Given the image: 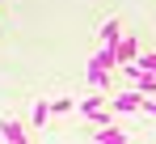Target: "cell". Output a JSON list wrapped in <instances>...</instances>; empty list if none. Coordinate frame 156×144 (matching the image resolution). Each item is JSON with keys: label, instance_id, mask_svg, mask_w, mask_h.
Listing matches in <instances>:
<instances>
[{"label": "cell", "instance_id": "7", "mask_svg": "<svg viewBox=\"0 0 156 144\" xmlns=\"http://www.w3.org/2000/svg\"><path fill=\"white\" fill-rule=\"evenodd\" d=\"M47 115H51V106H47V97H38L30 110V127H47Z\"/></svg>", "mask_w": 156, "mask_h": 144}, {"label": "cell", "instance_id": "5", "mask_svg": "<svg viewBox=\"0 0 156 144\" xmlns=\"http://www.w3.org/2000/svg\"><path fill=\"white\" fill-rule=\"evenodd\" d=\"M97 38H101V43H118V38H122V25H118V17H105L101 30H97Z\"/></svg>", "mask_w": 156, "mask_h": 144}, {"label": "cell", "instance_id": "9", "mask_svg": "<svg viewBox=\"0 0 156 144\" xmlns=\"http://www.w3.org/2000/svg\"><path fill=\"white\" fill-rule=\"evenodd\" d=\"M131 64H135L139 72H156V51H139V55H135Z\"/></svg>", "mask_w": 156, "mask_h": 144}, {"label": "cell", "instance_id": "11", "mask_svg": "<svg viewBox=\"0 0 156 144\" xmlns=\"http://www.w3.org/2000/svg\"><path fill=\"white\" fill-rule=\"evenodd\" d=\"M139 115H152V119H156V102H152V97H144V106H139Z\"/></svg>", "mask_w": 156, "mask_h": 144}, {"label": "cell", "instance_id": "8", "mask_svg": "<svg viewBox=\"0 0 156 144\" xmlns=\"http://www.w3.org/2000/svg\"><path fill=\"white\" fill-rule=\"evenodd\" d=\"M135 55H139V43L135 38H118V64H131Z\"/></svg>", "mask_w": 156, "mask_h": 144}, {"label": "cell", "instance_id": "2", "mask_svg": "<svg viewBox=\"0 0 156 144\" xmlns=\"http://www.w3.org/2000/svg\"><path fill=\"white\" fill-rule=\"evenodd\" d=\"M84 81H89L93 89H101V93H110V89H114V72L101 68V64H93V59L84 64Z\"/></svg>", "mask_w": 156, "mask_h": 144}, {"label": "cell", "instance_id": "3", "mask_svg": "<svg viewBox=\"0 0 156 144\" xmlns=\"http://www.w3.org/2000/svg\"><path fill=\"white\" fill-rule=\"evenodd\" d=\"M110 97H114V110H122V115H131V110H139V106H144V97H148V93H139V89L131 85L127 93H110Z\"/></svg>", "mask_w": 156, "mask_h": 144}, {"label": "cell", "instance_id": "1", "mask_svg": "<svg viewBox=\"0 0 156 144\" xmlns=\"http://www.w3.org/2000/svg\"><path fill=\"white\" fill-rule=\"evenodd\" d=\"M76 106H80V115H84L89 123H97V127L110 123V115H105V93H101V89H97V93H89V97H80Z\"/></svg>", "mask_w": 156, "mask_h": 144}, {"label": "cell", "instance_id": "4", "mask_svg": "<svg viewBox=\"0 0 156 144\" xmlns=\"http://www.w3.org/2000/svg\"><path fill=\"white\" fill-rule=\"evenodd\" d=\"M0 140H9V144H26L30 131H26L17 119H0Z\"/></svg>", "mask_w": 156, "mask_h": 144}, {"label": "cell", "instance_id": "10", "mask_svg": "<svg viewBox=\"0 0 156 144\" xmlns=\"http://www.w3.org/2000/svg\"><path fill=\"white\" fill-rule=\"evenodd\" d=\"M68 110H76L72 97H55V102H51V115H68Z\"/></svg>", "mask_w": 156, "mask_h": 144}, {"label": "cell", "instance_id": "6", "mask_svg": "<svg viewBox=\"0 0 156 144\" xmlns=\"http://www.w3.org/2000/svg\"><path fill=\"white\" fill-rule=\"evenodd\" d=\"M93 140H97V144H122V140H127V131H118V127H110V123H101V131H97Z\"/></svg>", "mask_w": 156, "mask_h": 144}]
</instances>
